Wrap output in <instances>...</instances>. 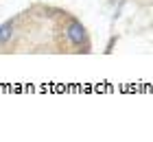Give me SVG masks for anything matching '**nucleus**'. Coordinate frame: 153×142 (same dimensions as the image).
Segmentation results:
<instances>
[{
  "label": "nucleus",
  "instance_id": "1",
  "mask_svg": "<svg viewBox=\"0 0 153 142\" xmlns=\"http://www.w3.org/2000/svg\"><path fill=\"white\" fill-rule=\"evenodd\" d=\"M66 35H68V39L72 42V44H83V42H85V28H83L79 22H72L70 26L66 28Z\"/></svg>",
  "mask_w": 153,
  "mask_h": 142
},
{
  "label": "nucleus",
  "instance_id": "2",
  "mask_svg": "<svg viewBox=\"0 0 153 142\" xmlns=\"http://www.w3.org/2000/svg\"><path fill=\"white\" fill-rule=\"evenodd\" d=\"M11 35H13V22L2 24V26H0V44H4V42L11 37Z\"/></svg>",
  "mask_w": 153,
  "mask_h": 142
}]
</instances>
